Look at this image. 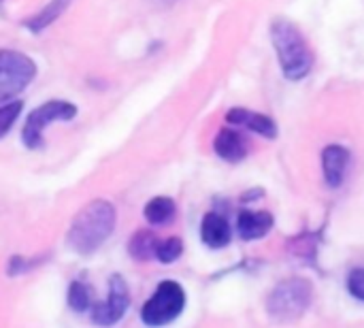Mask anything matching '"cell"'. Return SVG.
<instances>
[{"label": "cell", "mask_w": 364, "mask_h": 328, "mask_svg": "<svg viewBox=\"0 0 364 328\" xmlns=\"http://www.w3.org/2000/svg\"><path fill=\"white\" fill-rule=\"evenodd\" d=\"M175 213L177 205L171 196H154L143 209V216L151 226H166L175 220Z\"/></svg>", "instance_id": "obj_14"}, {"label": "cell", "mask_w": 364, "mask_h": 328, "mask_svg": "<svg viewBox=\"0 0 364 328\" xmlns=\"http://www.w3.org/2000/svg\"><path fill=\"white\" fill-rule=\"evenodd\" d=\"M226 122L230 126H237V128H247L260 137H267V139H275L277 137V124L273 122V117L264 115V113H258V111H250V109H243V107H235L226 113Z\"/></svg>", "instance_id": "obj_8"}, {"label": "cell", "mask_w": 364, "mask_h": 328, "mask_svg": "<svg viewBox=\"0 0 364 328\" xmlns=\"http://www.w3.org/2000/svg\"><path fill=\"white\" fill-rule=\"evenodd\" d=\"M186 310V290L181 284L166 280L162 282L156 292L147 299L141 310V320L149 328H160L175 322Z\"/></svg>", "instance_id": "obj_5"}, {"label": "cell", "mask_w": 364, "mask_h": 328, "mask_svg": "<svg viewBox=\"0 0 364 328\" xmlns=\"http://www.w3.org/2000/svg\"><path fill=\"white\" fill-rule=\"evenodd\" d=\"M66 303L73 312L77 314H85L87 310H92V303H94V292L87 284L83 282H73L68 286V292H66Z\"/></svg>", "instance_id": "obj_16"}, {"label": "cell", "mask_w": 364, "mask_h": 328, "mask_svg": "<svg viewBox=\"0 0 364 328\" xmlns=\"http://www.w3.org/2000/svg\"><path fill=\"white\" fill-rule=\"evenodd\" d=\"M115 222H117V211L113 203L105 199L90 201L73 218L66 233V243L75 254L90 256L113 235Z\"/></svg>", "instance_id": "obj_1"}, {"label": "cell", "mask_w": 364, "mask_h": 328, "mask_svg": "<svg viewBox=\"0 0 364 328\" xmlns=\"http://www.w3.org/2000/svg\"><path fill=\"white\" fill-rule=\"evenodd\" d=\"M75 0H49L45 6H41L36 13H32L26 21H23V28L32 34H41L45 32L51 23H55L66 11L68 6L73 4Z\"/></svg>", "instance_id": "obj_13"}, {"label": "cell", "mask_w": 364, "mask_h": 328, "mask_svg": "<svg viewBox=\"0 0 364 328\" xmlns=\"http://www.w3.org/2000/svg\"><path fill=\"white\" fill-rule=\"evenodd\" d=\"M130 307V290L122 275H111L109 280V292L102 303H96L92 307V322L96 327H113L117 324Z\"/></svg>", "instance_id": "obj_7"}, {"label": "cell", "mask_w": 364, "mask_h": 328, "mask_svg": "<svg viewBox=\"0 0 364 328\" xmlns=\"http://www.w3.org/2000/svg\"><path fill=\"white\" fill-rule=\"evenodd\" d=\"M213 149L222 160L237 164L247 156L250 143H247L245 134L241 130H237V126L235 128H222L213 141Z\"/></svg>", "instance_id": "obj_9"}, {"label": "cell", "mask_w": 364, "mask_h": 328, "mask_svg": "<svg viewBox=\"0 0 364 328\" xmlns=\"http://www.w3.org/2000/svg\"><path fill=\"white\" fill-rule=\"evenodd\" d=\"M311 299H314L311 282L303 277H290V280L279 282L271 290L267 299V312L275 322L288 324V322L299 320L309 310Z\"/></svg>", "instance_id": "obj_3"}, {"label": "cell", "mask_w": 364, "mask_h": 328, "mask_svg": "<svg viewBox=\"0 0 364 328\" xmlns=\"http://www.w3.org/2000/svg\"><path fill=\"white\" fill-rule=\"evenodd\" d=\"M162 2H166V4H173V2H177V0H162Z\"/></svg>", "instance_id": "obj_22"}, {"label": "cell", "mask_w": 364, "mask_h": 328, "mask_svg": "<svg viewBox=\"0 0 364 328\" xmlns=\"http://www.w3.org/2000/svg\"><path fill=\"white\" fill-rule=\"evenodd\" d=\"M273 224H275V220L269 211L245 209L237 218V231H239L241 239H245V241H256V239L267 237L271 233Z\"/></svg>", "instance_id": "obj_12"}, {"label": "cell", "mask_w": 364, "mask_h": 328, "mask_svg": "<svg viewBox=\"0 0 364 328\" xmlns=\"http://www.w3.org/2000/svg\"><path fill=\"white\" fill-rule=\"evenodd\" d=\"M183 254V241L179 237H168L158 241L156 245V260H160L162 265H173L175 260H179Z\"/></svg>", "instance_id": "obj_17"}, {"label": "cell", "mask_w": 364, "mask_h": 328, "mask_svg": "<svg viewBox=\"0 0 364 328\" xmlns=\"http://www.w3.org/2000/svg\"><path fill=\"white\" fill-rule=\"evenodd\" d=\"M200 239L211 250L226 248L230 243V239H232V231H230L228 220L218 211L207 213L203 218V222H200Z\"/></svg>", "instance_id": "obj_11"}, {"label": "cell", "mask_w": 364, "mask_h": 328, "mask_svg": "<svg viewBox=\"0 0 364 328\" xmlns=\"http://www.w3.org/2000/svg\"><path fill=\"white\" fill-rule=\"evenodd\" d=\"M158 237L151 231H136L130 241H128V254L132 260L139 263H147L151 258H156V245H158Z\"/></svg>", "instance_id": "obj_15"}, {"label": "cell", "mask_w": 364, "mask_h": 328, "mask_svg": "<svg viewBox=\"0 0 364 328\" xmlns=\"http://www.w3.org/2000/svg\"><path fill=\"white\" fill-rule=\"evenodd\" d=\"M271 41L277 53L279 66L290 81L305 79L314 68V53L301 34V30L286 17H277L271 23Z\"/></svg>", "instance_id": "obj_2"}, {"label": "cell", "mask_w": 364, "mask_h": 328, "mask_svg": "<svg viewBox=\"0 0 364 328\" xmlns=\"http://www.w3.org/2000/svg\"><path fill=\"white\" fill-rule=\"evenodd\" d=\"M47 256H38V258H26V256H11L9 263H6V275L9 277H17V275H23L32 269H36L38 265L45 263Z\"/></svg>", "instance_id": "obj_19"}, {"label": "cell", "mask_w": 364, "mask_h": 328, "mask_svg": "<svg viewBox=\"0 0 364 328\" xmlns=\"http://www.w3.org/2000/svg\"><path fill=\"white\" fill-rule=\"evenodd\" d=\"M4 2H6V0H0V13L4 11Z\"/></svg>", "instance_id": "obj_21"}, {"label": "cell", "mask_w": 364, "mask_h": 328, "mask_svg": "<svg viewBox=\"0 0 364 328\" xmlns=\"http://www.w3.org/2000/svg\"><path fill=\"white\" fill-rule=\"evenodd\" d=\"M21 109H23V102L17 100V98L11 100V102L0 105V139H4L9 134V130L15 126V122L21 115Z\"/></svg>", "instance_id": "obj_18"}, {"label": "cell", "mask_w": 364, "mask_h": 328, "mask_svg": "<svg viewBox=\"0 0 364 328\" xmlns=\"http://www.w3.org/2000/svg\"><path fill=\"white\" fill-rule=\"evenodd\" d=\"M350 166V149L343 145H328L322 152V171L331 188H339Z\"/></svg>", "instance_id": "obj_10"}, {"label": "cell", "mask_w": 364, "mask_h": 328, "mask_svg": "<svg viewBox=\"0 0 364 328\" xmlns=\"http://www.w3.org/2000/svg\"><path fill=\"white\" fill-rule=\"evenodd\" d=\"M348 292H350L354 299H358V301H363L364 303V269L363 267H358V269H352V271H350V275H348Z\"/></svg>", "instance_id": "obj_20"}, {"label": "cell", "mask_w": 364, "mask_h": 328, "mask_svg": "<svg viewBox=\"0 0 364 328\" xmlns=\"http://www.w3.org/2000/svg\"><path fill=\"white\" fill-rule=\"evenodd\" d=\"M36 62L17 49H0V105L15 100L34 79Z\"/></svg>", "instance_id": "obj_6"}, {"label": "cell", "mask_w": 364, "mask_h": 328, "mask_svg": "<svg viewBox=\"0 0 364 328\" xmlns=\"http://www.w3.org/2000/svg\"><path fill=\"white\" fill-rule=\"evenodd\" d=\"M79 113L75 102L68 100H47L32 109L21 128V141L28 149H41L45 145V130L55 122H70Z\"/></svg>", "instance_id": "obj_4"}]
</instances>
